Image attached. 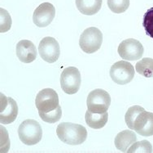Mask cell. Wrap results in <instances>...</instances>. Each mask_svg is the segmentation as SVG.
I'll use <instances>...</instances> for the list:
<instances>
[{"label":"cell","instance_id":"obj_1","mask_svg":"<svg viewBox=\"0 0 153 153\" xmlns=\"http://www.w3.org/2000/svg\"><path fill=\"white\" fill-rule=\"evenodd\" d=\"M56 134L60 141L68 145H79L87 138V131L81 124L63 122L57 126Z\"/></svg>","mask_w":153,"mask_h":153},{"label":"cell","instance_id":"obj_2","mask_svg":"<svg viewBox=\"0 0 153 153\" xmlns=\"http://www.w3.org/2000/svg\"><path fill=\"white\" fill-rule=\"evenodd\" d=\"M18 135L24 144L32 146L38 143L42 137L41 125L34 120L23 121L18 129Z\"/></svg>","mask_w":153,"mask_h":153},{"label":"cell","instance_id":"obj_3","mask_svg":"<svg viewBox=\"0 0 153 153\" xmlns=\"http://www.w3.org/2000/svg\"><path fill=\"white\" fill-rule=\"evenodd\" d=\"M103 43V34L96 27H89L85 29L80 36L79 46L85 53L97 52Z\"/></svg>","mask_w":153,"mask_h":153},{"label":"cell","instance_id":"obj_4","mask_svg":"<svg viewBox=\"0 0 153 153\" xmlns=\"http://www.w3.org/2000/svg\"><path fill=\"white\" fill-rule=\"evenodd\" d=\"M111 104V97L107 91L96 88L90 92L86 99L87 110L93 113H104L108 112Z\"/></svg>","mask_w":153,"mask_h":153},{"label":"cell","instance_id":"obj_5","mask_svg":"<svg viewBox=\"0 0 153 153\" xmlns=\"http://www.w3.org/2000/svg\"><path fill=\"white\" fill-rule=\"evenodd\" d=\"M82 83L79 70L74 66L65 68L60 75V85L67 94H75L80 89Z\"/></svg>","mask_w":153,"mask_h":153},{"label":"cell","instance_id":"obj_6","mask_svg":"<svg viewBox=\"0 0 153 153\" xmlns=\"http://www.w3.org/2000/svg\"><path fill=\"white\" fill-rule=\"evenodd\" d=\"M110 77L117 84L124 85L132 81L134 76V69L128 61H119L112 66Z\"/></svg>","mask_w":153,"mask_h":153},{"label":"cell","instance_id":"obj_7","mask_svg":"<svg viewBox=\"0 0 153 153\" xmlns=\"http://www.w3.org/2000/svg\"><path fill=\"white\" fill-rule=\"evenodd\" d=\"M35 105L38 112H52L59 106V96L52 88H44L36 96Z\"/></svg>","mask_w":153,"mask_h":153},{"label":"cell","instance_id":"obj_8","mask_svg":"<svg viewBox=\"0 0 153 153\" xmlns=\"http://www.w3.org/2000/svg\"><path fill=\"white\" fill-rule=\"evenodd\" d=\"M118 54L126 61H137L144 53V47L140 42L134 38H127L118 47Z\"/></svg>","mask_w":153,"mask_h":153},{"label":"cell","instance_id":"obj_9","mask_svg":"<svg viewBox=\"0 0 153 153\" xmlns=\"http://www.w3.org/2000/svg\"><path fill=\"white\" fill-rule=\"evenodd\" d=\"M38 53L45 62L54 63L60 55L59 43L52 37H45L39 43Z\"/></svg>","mask_w":153,"mask_h":153},{"label":"cell","instance_id":"obj_10","mask_svg":"<svg viewBox=\"0 0 153 153\" xmlns=\"http://www.w3.org/2000/svg\"><path fill=\"white\" fill-rule=\"evenodd\" d=\"M0 103V123L8 124L12 123L17 117L18 106L12 97H7L1 93Z\"/></svg>","mask_w":153,"mask_h":153},{"label":"cell","instance_id":"obj_11","mask_svg":"<svg viewBox=\"0 0 153 153\" xmlns=\"http://www.w3.org/2000/svg\"><path fill=\"white\" fill-rule=\"evenodd\" d=\"M55 16V7L50 3H43L34 10L33 15V21L36 26L42 28L49 26L54 20Z\"/></svg>","mask_w":153,"mask_h":153},{"label":"cell","instance_id":"obj_12","mask_svg":"<svg viewBox=\"0 0 153 153\" xmlns=\"http://www.w3.org/2000/svg\"><path fill=\"white\" fill-rule=\"evenodd\" d=\"M133 130L144 137L152 136L153 113L146 112L145 110L140 112L134 121Z\"/></svg>","mask_w":153,"mask_h":153},{"label":"cell","instance_id":"obj_13","mask_svg":"<svg viewBox=\"0 0 153 153\" xmlns=\"http://www.w3.org/2000/svg\"><path fill=\"white\" fill-rule=\"evenodd\" d=\"M16 56L21 62L24 63H30L37 58V50L35 45L32 41L23 39L18 42L16 47Z\"/></svg>","mask_w":153,"mask_h":153},{"label":"cell","instance_id":"obj_14","mask_svg":"<svg viewBox=\"0 0 153 153\" xmlns=\"http://www.w3.org/2000/svg\"><path fill=\"white\" fill-rule=\"evenodd\" d=\"M137 142V136L134 131L123 130L115 138V146L122 152H127L131 145Z\"/></svg>","mask_w":153,"mask_h":153},{"label":"cell","instance_id":"obj_15","mask_svg":"<svg viewBox=\"0 0 153 153\" xmlns=\"http://www.w3.org/2000/svg\"><path fill=\"white\" fill-rule=\"evenodd\" d=\"M103 0H76V6L81 13L92 16L99 12Z\"/></svg>","mask_w":153,"mask_h":153},{"label":"cell","instance_id":"obj_16","mask_svg":"<svg viewBox=\"0 0 153 153\" xmlns=\"http://www.w3.org/2000/svg\"><path fill=\"white\" fill-rule=\"evenodd\" d=\"M85 122L94 130H100L106 125L108 120V112L104 113H93L87 110L85 115Z\"/></svg>","mask_w":153,"mask_h":153},{"label":"cell","instance_id":"obj_17","mask_svg":"<svg viewBox=\"0 0 153 153\" xmlns=\"http://www.w3.org/2000/svg\"><path fill=\"white\" fill-rule=\"evenodd\" d=\"M136 71L147 78H153V59L145 57L136 63Z\"/></svg>","mask_w":153,"mask_h":153},{"label":"cell","instance_id":"obj_18","mask_svg":"<svg viewBox=\"0 0 153 153\" xmlns=\"http://www.w3.org/2000/svg\"><path fill=\"white\" fill-rule=\"evenodd\" d=\"M109 9L114 13H123L130 7V0H108Z\"/></svg>","mask_w":153,"mask_h":153},{"label":"cell","instance_id":"obj_19","mask_svg":"<svg viewBox=\"0 0 153 153\" xmlns=\"http://www.w3.org/2000/svg\"><path fill=\"white\" fill-rule=\"evenodd\" d=\"M39 116L42 120L47 123H50V124H54L57 121H59L60 120V118L62 116V110L61 106H59L56 110H54L52 112H38Z\"/></svg>","mask_w":153,"mask_h":153},{"label":"cell","instance_id":"obj_20","mask_svg":"<svg viewBox=\"0 0 153 153\" xmlns=\"http://www.w3.org/2000/svg\"><path fill=\"white\" fill-rule=\"evenodd\" d=\"M143 111H144V108L140 106H133L128 109L125 115V121H126L127 126L129 127L130 130H133L135 119L138 114Z\"/></svg>","mask_w":153,"mask_h":153},{"label":"cell","instance_id":"obj_21","mask_svg":"<svg viewBox=\"0 0 153 153\" xmlns=\"http://www.w3.org/2000/svg\"><path fill=\"white\" fill-rule=\"evenodd\" d=\"M128 153H135V152H143L151 153L152 152V146L150 142L147 140H143L140 142H135L131 147L127 151Z\"/></svg>","mask_w":153,"mask_h":153},{"label":"cell","instance_id":"obj_22","mask_svg":"<svg viewBox=\"0 0 153 153\" xmlns=\"http://www.w3.org/2000/svg\"><path fill=\"white\" fill-rule=\"evenodd\" d=\"M143 26L146 31V35L153 38V7L148 9L143 15Z\"/></svg>","mask_w":153,"mask_h":153},{"label":"cell","instance_id":"obj_23","mask_svg":"<svg viewBox=\"0 0 153 153\" xmlns=\"http://www.w3.org/2000/svg\"><path fill=\"white\" fill-rule=\"evenodd\" d=\"M0 31L1 33H4L10 29L12 26V18L7 12V10L3 8L0 9Z\"/></svg>","mask_w":153,"mask_h":153}]
</instances>
